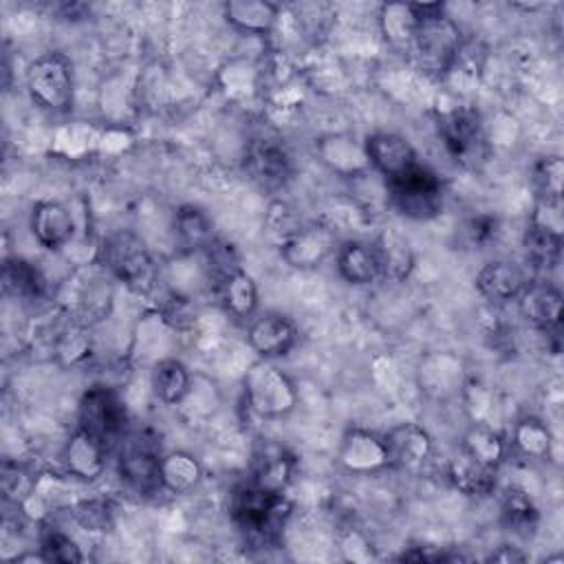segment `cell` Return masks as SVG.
<instances>
[{
	"mask_svg": "<svg viewBox=\"0 0 564 564\" xmlns=\"http://www.w3.org/2000/svg\"><path fill=\"white\" fill-rule=\"evenodd\" d=\"M293 511L284 491H269L256 482H242L229 500V516L238 531L256 546H271L280 540L282 529Z\"/></svg>",
	"mask_w": 564,
	"mask_h": 564,
	"instance_id": "cell-1",
	"label": "cell"
},
{
	"mask_svg": "<svg viewBox=\"0 0 564 564\" xmlns=\"http://www.w3.org/2000/svg\"><path fill=\"white\" fill-rule=\"evenodd\" d=\"M419 15L416 35L410 48L416 66L430 75L445 77L463 51L458 24L445 13V4H412Z\"/></svg>",
	"mask_w": 564,
	"mask_h": 564,
	"instance_id": "cell-2",
	"label": "cell"
},
{
	"mask_svg": "<svg viewBox=\"0 0 564 564\" xmlns=\"http://www.w3.org/2000/svg\"><path fill=\"white\" fill-rule=\"evenodd\" d=\"M390 205L410 220H432L443 212V181L423 163L386 178Z\"/></svg>",
	"mask_w": 564,
	"mask_h": 564,
	"instance_id": "cell-3",
	"label": "cell"
},
{
	"mask_svg": "<svg viewBox=\"0 0 564 564\" xmlns=\"http://www.w3.org/2000/svg\"><path fill=\"white\" fill-rule=\"evenodd\" d=\"M24 88L33 104L48 112H68L73 108L75 84L73 64L59 51L37 55L24 73Z\"/></svg>",
	"mask_w": 564,
	"mask_h": 564,
	"instance_id": "cell-4",
	"label": "cell"
},
{
	"mask_svg": "<svg viewBox=\"0 0 564 564\" xmlns=\"http://www.w3.org/2000/svg\"><path fill=\"white\" fill-rule=\"evenodd\" d=\"M242 388L247 405L262 419H284L300 401L293 379L271 359L256 361L247 370Z\"/></svg>",
	"mask_w": 564,
	"mask_h": 564,
	"instance_id": "cell-5",
	"label": "cell"
},
{
	"mask_svg": "<svg viewBox=\"0 0 564 564\" xmlns=\"http://www.w3.org/2000/svg\"><path fill=\"white\" fill-rule=\"evenodd\" d=\"M101 258L108 271L137 291H150L154 284V260L134 231L121 229L110 234L101 245Z\"/></svg>",
	"mask_w": 564,
	"mask_h": 564,
	"instance_id": "cell-6",
	"label": "cell"
},
{
	"mask_svg": "<svg viewBox=\"0 0 564 564\" xmlns=\"http://www.w3.org/2000/svg\"><path fill=\"white\" fill-rule=\"evenodd\" d=\"M438 137L445 152L463 167H476L487 156L482 123L476 110L454 108L438 119Z\"/></svg>",
	"mask_w": 564,
	"mask_h": 564,
	"instance_id": "cell-7",
	"label": "cell"
},
{
	"mask_svg": "<svg viewBox=\"0 0 564 564\" xmlns=\"http://www.w3.org/2000/svg\"><path fill=\"white\" fill-rule=\"evenodd\" d=\"M128 412L123 401L108 386H93L79 401V427L97 436L108 447L126 436Z\"/></svg>",
	"mask_w": 564,
	"mask_h": 564,
	"instance_id": "cell-8",
	"label": "cell"
},
{
	"mask_svg": "<svg viewBox=\"0 0 564 564\" xmlns=\"http://www.w3.org/2000/svg\"><path fill=\"white\" fill-rule=\"evenodd\" d=\"M159 460L161 452L152 436L148 434H126L119 449V476L137 491L161 489L159 482Z\"/></svg>",
	"mask_w": 564,
	"mask_h": 564,
	"instance_id": "cell-9",
	"label": "cell"
},
{
	"mask_svg": "<svg viewBox=\"0 0 564 564\" xmlns=\"http://www.w3.org/2000/svg\"><path fill=\"white\" fill-rule=\"evenodd\" d=\"M245 170L260 187L280 189L293 176V159L280 139L260 137L247 145Z\"/></svg>",
	"mask_w": 564,
	"mask_h": 564,
	"instance_id": "cell-10",
	"label": "cell"
},
{
	"mask_svg": "<svg viewBox=\"0 0 564 564\" xmlns=\"http://www.w3.org/2000/svg\"><path fill=\"white\" fill-rule=\"evenodd\" d=\"M335 236L330 229L322 225H302L291 229L280 242L282 260L293 269H315L319 267L330 253L337 251Z\"/></svg>",
	"mask_w": 564,
	"mask_h": 564,
	"instance_id": "cell-11",
	"label": "cell"
},
{
	"mask_svg": "<svg viewBox=\"0 0 564 564\" xmlns=\"http://www.w3.org/2000/svg\"><path fill=\"white\" fill-rule=\"evenodd\" d=\"M337 460L346 471L359 476H370L390 467L383 436L366 427L346 430L337 449Z\"/></svg>",
	"mask_w": 564,
	"mask_h": 564,
	"instance_id": "cell-12",
	"label": "cell"
},
{
	"mask_svg": "<svg viewBox=\"0 0 564 564\" xmlns=\"http://www.w3.org/2000/svg\"><path fill=\"white\" fill-rule=\"evenodd\" d=\"M381 436L386 443L390 467L416 471L432 456V436L419 423H412V421L397 423Z\"/></svg>",
	"mask_w": 564,
	"mask_h": 564,
	"instance_id": "cell-13",
	"label": "cell"
},
{
	"mask_svg": "<svg viewBox=\"0 0 564 564\" xmlns=\"http://www.w3.org/2000/svg\"><path fill=\"white\" fill-rule=\"evenodd\" d=\"M297 326L282 313H264L249 324L247 341L260 359H278L293 350L297 344Z\"/></svg>",
	"mask_w": 564,
	"mask_h": 564,
	"instance_id": "cell-14",
	"label": "cell"
},
{
	"mask_svg": "<svg viewBox=\"0 0 564 564\" xmlns=\"http://www.w3.org/2000/svg\"><path fill=\"white\" fill-rule=\"evenodd\" d=\"M364 150L370 163V170L386 178H392L408 167L419 163L414 145L399 132H372L364 141Z\"/></svg>",
	"mask_w": 564,
	"mask_h": 564,
	"instance_id": "cell-15",
	"label": "cell"
},
{
	"mask_svg": "<svg viewBox=\"0 0 564 564\" xmlns=\"http://www.w3.org/2000/svg\"><path fill=\"white\" fill-rule=\"evenodd\" d=\"M106 454L108 445L77 425L62 447V465L73 478L90 482L106 471Z\"/></svg>",
	"mask_w": 564,
	"mask_h": 564,
	"instance_id": "cell-16",
	"label": "cell"
},
{
	"mask_svg": "<svg viewBox=\"0 0 564 564\" xmlns=\"http://www.w3.org/2000/svg\"><path fill=\"white\" fill-rule=\"evenodd\" d=\"M520 315L542 333L555 330L562 324V293L549 280L527 282L518 295Z\"/></svg>",
	"mask_w": 564,
	"mask_h": 564,
	"instance_id": "cell-17",
	"label": "cell"
},
{
	"mask_svg": "<svg viewBox=\"0 0 564 564\" xmlns=\"http://www.w3.org/2000/svg\"><path fill=\"white\" fill-rule=\"evenodd\" d=\"M31 234L44 249H62L75 234L70 209L59 200H37L31 209Z\"/></svg>",
	"mask_w": 564,
	"mask_h": 564,
	"instance_id": "cell-18",
	"label": "cell"
},
{
	"mask_svg": "<svg viewBox=\"0 0 564 564\" xmlns=\"http://www.w3.org/2000/svg\"><path fill=\"white\" fill-rule=\"evenodd\" d=\"M335 267L344 282L366 286L381 280V264L372 242L346 240L335 251Z\"/></svg>",
	"mask_w": 564,
	"mask_h": 564,
	"instance_id": "cell-19",
	"label": "cell"
},
{
	"mask_svg": "<svg viewBox=\"0 0 564 564\" xmlns=\"http://www.w3.org/2000/svg\"><path fill=\"white\" fill-rule=\"evenodd\" d=\"M527 282L522 269L509 260H489L476 273V291L494 304L518 300Z\"/></svg>",
	"mask_w": 564,
	"mask_h": 564,
	"instance_id": "cell-20",
	"label": "cell"
},
{
	"mask_svg": "<svg viewBox=\"0 0 564 564\" xmlns=\"http://www.w3.org/2000/svg\"><path fill=\"white\" fill-rule=\"evenodd\" d=\"M280 4L269 0H229L223 4L225 20L249 35H269L280 18Z\"/></svg>",
	"mask_w": 564,
	"mask_h": 564,
	"instance_id": "cell-21",
	"label": "cell"
},
{
	"mask_svg": "<svg viewBox=\"0 0 564 564\" xmlns=\"http://www.w3.org/2000/svg\"><path fill=\"white\" fill-rule=\"evenodd\" d=\"M317 152L322 161L341 176H366L370 170L364 143L348 134H328L319 139Z\"/></svg>",
	"mask_w": 564,
	"mask_h": 564,
	"instance_id": "cell-22",
	"label": "cell"
},
{
	"mask_svg": "<svg viewBox=\"0 0 564 564\" xmlns=\"http://www.w3.org/2000/svg\"><path fill=\"white\" fill-rule=\"evenodd\" d=\"M200 480H203V465L194 454L183 449L161 454L159 482L163 491L183 496L194 491Z\"/></svg>",
	"mask_w": 564,
	"mask_h": 564,
	"instance_id": "cell-23",
	"label": "cell"
},
{
	"mask_svg": "<svg viewBox=\"0 0 564 564\" xmlns=\"http://www.w3.org/2000/svg\"><path fill=\"white\" fill-rule=\"evenodd\" d=\"M377 18H379L381 35L388 42V46L410 55L416 26H419V15L414 7L410 2H386L379 7Z\"/></svg>",
	"mask_w": 564,
	"mask_h": 564,
	"instance_id": "cell-24",
	"label": "cell"
},
{
	"mask_svg": "<svg viewBox=\"0 0 564 564\" xmlns=\"http://www.w3.org/2000/svg\"><path fill=\"white\" fill-rule=\"evenodd\" d=\"M295 458L280 445H264L253 460L251 482L269 491H286L293 480Z\"/></svg>",
	"mask_w": 564,
	"mask_h": 564,
	"instance_id": "cell-25",
	"label": "cell"
},
{
	"mask_svg": "<svg viewBox=\"0 0 564 564\" xmlns=\"http://www.w3.org/2000/svg\"><path fill=\"white\" fill-rule=\"evenodd\" d=\"M216 291L225 311L238 319H247L258 311V284L242 267L218 280Z\"/></svg>",
	"mask_w": 564,
	"mask_h": 564,
	"instance_id": "cell-26",
	"label": "cell"
},
{
	"mask_svg": "<svg viewBox=\"0 0 564 564\" xmlns=\"http://www.w3.org/2000/svg\"><path fill=\"white\" fill-rule=\"evenodd\" d=\"M496 467H487L478 460H474L471 456H467L465 452H460L458 456H454L449 460L447 467V478L452 480V485L469 496V498H485L489 494H494L498 478H496Z\"/></svg>",
	"mask_w": 564,
	"mask_h": 564,
	"instance_id": "cell-27",
	"label": "cell"
},
{
	"mask_svg": "<svg viewBox=\"0 0 564 564\" xmlns=\"http://www.w3.org/2000/svg\"><path fill=\"white\" fill-rule=\"evenodd\" d=\"M174 236L185 251H205L216 240L212 218L196 205H181L176 209Z\"/></svg>",
	"mask_w": 564,
	"mask_h": 564,
	"instance_id": "cell-28",
	"label": "cell"
},
{
	"mask_svg": "<svg viewBox=\"0 0 564 564\" xmlns=\"http://www.w3.org/2000/svg\"><path fill=\"white\" fill-rule=\"evenodd\" d=\"M372 245L379 256L381 278L401 282L410 275V271L414 269V251L408 238L390 229V231H383Z\"/></svg>",
	"mask_w": 564,
	"mask_h": 564,
	"instance_id": "cell-29",
	"label": "cell"
},
{
	"mask_svg": "<svg viewBox=\"0 0 564 564\" xmlns=\"http://www.w3.org/2000/svg\"><path fill=\"white\" fill-rule=\"evenodd\" d=\"M192 390V375L183 361L167 357L154 364L152 392L165 405H178Z\"/></svg>",
	"mask_w": 564,
	"mask_h": 564,
	"instance_id": "cell-30",
	"label": "cell"
},
{
	"mask_svg": "<svg viewBox=\"0 0 564 564\" xmlns=\"http://www.w3.org/2000/svg\"><path fill=\"white\" fill-rule=\"evenodd\" d=\"M500 520L507 531L527 540L538 531L540 511L524 491L509 489L500 502Z\"/></svg>",
	"mask_w": 564,
	"mask_h": 564,
	"instance_id": "cell-31",
	"label": "cell"
},
{
	"mask_svg": "<svg viewBox=\"0 0 564 564\" xmlns=\"http://www.w3.org/2000/svg\"><path fill=\"white\" fill-rule=\"evenodd\" d=\"M527 262L538 271H551L562 256V234L551 231L542 225L529 220V227L522 238Z\"/></svg>",
	"mask_w": 564,
	"mask_h": 564,
	"instance_id": "cell-32",
	"label": "cell"
},
{
	"mask_svg": "<svg viewBox=\"0 0 564 564\" xmlns=\"http://www.w3.org/2000/svg\"><path fill=\"white\" fill-rule=\"evenodd\" d=\"M2 284L4 291L22 297V300H37L46 291V278L42 271L24 260V258H7L2 267Z\"/></svg>",
	"mask_w": 564,
	"mask_h": 564,
	"instance_id": "cell-33",
	"label": "cell"
},
{
	"mask_svg": "<svg viewBox=\"0 0 564 564\" xmlns=\"http://www.w3.org/2000/svg\"><path fill=\"white\" fill-rule=\"evenodd\" d=\"M513 445L522 456L544 460L551 456L553 436L542 419L522 416L513 427Z\"/></svg>",
	"mask_w": 564,
	"mask_h": 564,
	"instance_id": "cell-34",
	"label": "cell"
},
{
	"mask_svg": "<svg viewBox=\"0 0 564 564\" xmlns=\"http://www.w3.org/2000/svg\"><path fill=\"white\" fill-rule=\"evenodd\" d=\"M460 452H465L467 456H471L474 460L487 465V467H496L502 463L505 458V441L498 432H494L491 427L487 425H471L465 436H463V445H460Z\"/></svg>",
	"mask_w": 564,
	"mask_h": 564,
	"instance_id": "cell-35",
	"label": "cell"
},
{
	"mask_svg": "<svg viewBox=\"0 0 564 564\" xmlns=\"http://www.w3.org/2000/svg\"><path fill=\"white\" fill-rule=\"evenodd\" d=\"M40 551L46 562H62V564H79L84 560L82 549L77 542L55 524H44L40 531Z\"/></svg>",
	"mask_w": 564,
	"mask_h": 564,
	"instance_id": "cell-36",
	"label": "cell"
},
{
	"mask_svg": "<svg viewBox=\"0 0 564 564\" xmlns=\"http://www.w3.org/2000/svg\"><path fill=\"white\" fill-rule=\"evenodd\" d=\"M564 163L560 156H544L533 165L538 198H562Z\"/></svg>",
	"mask_w": 564,
	"mask_h": 564,
	"instance_id": "cell-37",
	"label": "cell"
},
{
	"mask_svg": "<svg viewBox=\"0 0 564 564\" xmlns=\"http://www.w3.org/2000/svg\"><path fill=\"white\" fill-rule=\"evenodd\" d=\"M0 482H2L4 500L15 502V505L26 500L31 496V491H33V476L29 474L26 467H22V465H18L13 460H4L2 463Z\"/></svg>",
	"mask_w": 564,
	"mask_h": 564,
	"instance_id": "cell-38",
	"label": "cell"
},
{
	"mask_svg": "<svg viewBox=\"0 0 564 564\" xmlns=\"http://www.w3.org/2000/svg\"><path fill=\"white\" fill-rule=\"evenodd\" d=\"M205 262L209 269V275H214V280H223L225 275H229L231 271H236L240 267V258L234 249V245L223 242V240H214L205 251Z\"/></svg>",
	"mask_w": 564,
	"mask_h": 564,
	"instance_id": "cell-39",
	"label": "cell"
},
{
	"mask_svg": "<svg viewBox=\"0 0 564 564\" xmlns=\"http://www.w3.org/2000/svg\"><path fill=\"white\" fill-rule=\"evenodd\" d=\"M75 520L86 529V531H106L112 520L110 505L101 498H86L75 505L73 509Z\"/></svg>",
	"mask_w": 564,
	"mask_h": 564,
	"instance_id": "cell-40",
	"label": "cell"
},
{
	"mask_svg": "<svg viewBox=\"0 0 564 564\" xmlns=\"http://www.w3.org/2000/svg\"><path fill=\"white\" fill-rule=\"evenodd\" d=\"M465 231H467V238L471 240V245L487 247L489 242H496V238L500 236V220L491 214H478L467 220Z\"/></svg>",
	"mask_w": 564,
	"mask_h": 564,
	"instance_id": "cell-41",
	"label": "cell"
},
{
	"mask_svg": "<svg viewBox=\"0 0 564 564\" xmlns=\"http://www.w3.org/2000/svg\"><path fill=\"white\" fill-rule=\"evenodd\" d=\"M397 560H401V562H452L456 557L445 551H438L436 546H412V549L403 551Z\"/></svg>",
	"mask_w": 564,
	"mask_h": 564,
	"instance_id": "cell-42",
	"label": "cell"
},
{
	"mask_svg": "<svg viewBox=\"0 0 564 564\" xmlns=\"http://www.w3.org/2000/svg\"><path fill=\"white\" fill-rule=\"evenodd\" d=\"M489 562H505V564H511V562H524L527 560V553H522L518 546H498V551H494L489 557Z\"/></svg>",
	"mask_w": 564,
	"mask_h": 564,
	"instance_id": "cell-43",
	"label": "cell"
}]
</instances>
